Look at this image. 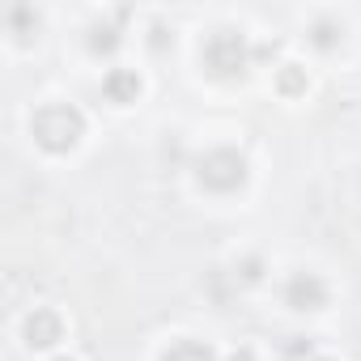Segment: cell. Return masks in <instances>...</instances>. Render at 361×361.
<instances>
[{
  "instance_id": "cell-1",
  "label": "cell",
  "mask_w": 361,
  "mask_h": 361,
  "mask_svg": "<svg viewBox=\"0 0 361 361\" xmlns=\"http://www.w3.org/2000/svg\"><path fill=\"white\" fill-rule=\"evenodd\" d=\"M30 136L43 153H68L85 136V115L73 102H43L30 115Z\"/></svg>"
},
{
  "instance_id": "cell-2",
  "label": "cell",
  "mask_w": 361,
  "mask_h": 361,
  "mask_svg": "<svg viewBox=\"0 0 361 361\" xmlns=\"http://www.w3.org/2000/svg\"><path fill=\"white\" fill-rule=\"evenodd\" d=\"M192 170H196V183H200L204 192H213V196H234V192L247 188V178H251V161H247L234 145H213V149H204V153L192 161Z\"/></svg>"
},
{
  "instance_id": "cell-3",
  "label": "cell",
  "mask_w": 361,
  "mask_h": 361,
  "mask_svg": "<svg viewBox=\"0 0 361 361\" xmlns=\"http://www.w3.org/2000/svg\"><path fill=\"white\" fill-rule=\"evenodd\" d=\"M200 64H204V73L217 77V81L243 77V73L251 68V43H247V35L234 30V26L213 30V35L200 43Z\"/></svg>"
},
{
  "instance_id": "cell-4",
  "label": "cell",
  "mask_w": 361,
  "mask_h": 361,
  "mask_svg": "<svg viewBox=\"0 0 361 361\" xmlns=\"http://www.w3.org/2000/svg\"><path fill=\"white\" fill-rule=\"evenodd\" d=\"M331 302V289H327V281L319 276V272H293L289 281H285V306L289 310H302V314H314V310H323Z\"/></svg>"
},
{
  "instance_id": "cell-5",
  "label": "cell",
  "mask_w": 361,
  "mask_h": 361,
  "mask_svg": "<svg viewBox=\"0 0 361 361\" xmlns=\"http://www.w3.org/2000/svg\"><path fill=\"white\" fill-rule=\"evenodd\" d=\"M22 336H26V344L30 348H56L60 340H64V319H60V310H51V306H35L30 314H26V323H22Z\"/></svg>"
},
{
  "instance_id": "cell-6",
  "label": "cell",
  "mask_w": 361,
  "mask_h": 361,
  "mask_svg": "<svg viewBox=\"0 0 361 361\" xmlns=\"http://www.w3.org/2000/svg\"><path fill=\"white\" fill-rule=\"evenodd\" d=\"M140 90H145V81H140L136 68H106V73H102V94H106V102H115V106H132V102L140 98Z\"/></svg>"
},
{
  "instance_id": "cell-7",
  "label": "cell",
  "mask_w": 361,
  "mask_h": 361,
  "mask_svg": "<svg viewBox=\"0 0 361 361\" xmlns=\"http://www.w3.org/2000/svg\"><path fill=\"white\" fill-rule=\"evenodd\" d=\"M85 47H90L94 56H115V51L123 47V13H115V18H106V22H94L90 35H85Z\"/></svg>"
},
{
  "instance_id": "cell-8",
  "label": "cell",
  "mask_w": 361,
  "mask_h": 361,
  "mask_svg": "<svg viewBox=\"0 0 361 361\" xmlns=\"http://www.w3.org/2000/svg\"><path fill=\"white\" fill-rule=\"evenodd\" d=\"M306 43H310L314 51H336V47L344 43V22L331 18V13H319V18L306 26Z\"/></svg>"
},
{
  "instance_id": "cell-9",
  "label": "cell",
  "mask_w": 361,
  "mask_h": 361,
  "mask_svg": "<svg viewBox=\"0 0 361 361\" xmlns=\"http://www.w3.org/2000/svg\"><path fill=\"white\" fill-rule=\"evenodd\" d=\"M157 361H221V357H217L213 344H204V340H174L170 348H161Z\"/></svg>"
},
{
  "instance_id": "cell-10",
  "label": "cell",
  "mask_w": 361,
  "mask_h": 361,
  "mask_svg": "<svg viewBox=\"0 0 361 361\" xmlns=\"http://www.w3.org/2000/svg\"><path fill=\"white\" fill-rule=\"evenodd\" d=\"M5 26H9V35H13L18 43H26V39L39 30V13H35V5H13L9 18H5Z\"/></svg>"
},
{
  "instance_id": "cell-11",
  "label": "cell",
  "mask_w": 361,
  "mask_h": 361,
  "mask_svg": "<svg viewBox=\"0 0 361 361\" xmlns=\"http://www.w3.org/2000/svg\"><path fill=\"white\" fill-rule=\"evenodd\" d=\"M306 68L298 64H281V94H306Z\"/></svg>"
},
{
  "instance_id": "cell-12",
  "label": "cell",
  "mask_w": 361,
  "mask_h": 361,
  "mask_svg": "<svg viewBox=\"0 0 361 361\" xmlns=\"http://www.w3.org/2000/svg\"><path fill=\"white\" fill-rule=\"evenodd\" d=\"M234 268H238V276H243L247 285H255V281L264 276V259H259V255H247V259H238Z\"/></svg>"
},
{
  "instance_id": "cell-13",
  "label": "cell",
  "mask_w": 361,
  "mask_h": 361,
  "mask_svg": "<svg viewBox=\"0 0 361 361\" xmlns=\"http://www.w3.org/2000/svg\"><path fill=\"white\" fill-rule=\"evenodd\" d=\"M170 43H174V35H166V26L153 22V26H149V47H153V51H166Z\"/></svg>"
},
{
  "instance_id": "cell-14",
  "label": "cell",
  "mask_w": 361,
  "mask_h": 361,
  "mask_svg": "<svg viewBox=\"0 0 361 361\" xmlns=\"http://www.w3.org/2000/svg\"><path fill=\"white\" fill-rule=\"evenodd\" d=\"M230 361H255V353L251 348H238V353H230Z\"/></svg>"
},
{
  "instance_id": "cell-15",
  "label": "cell",
  "mask_w": 361,
  "mask_h": 361,
  "mask_svg": "<svg viewBox=\"0 0 361 361\" xmlns=\"http://www.w3.org/2000/svg\"><path fill=\"white\" fill-rule=\"evenodd\" d=\"M310 361H336V357H310Z\"/></svg>"
},
{
  "instance_id": "cell-16",
  "label": "cell",
  "mask_w": 361,
  "mask_h": 361,
  "mask_svg": "<svg viewBox=\"0 0 361 361\" xmlns=\"http://www.w3.org/2000/svg\"><path fill=\"white\" fill-rule=\"evenodd\" d=\"M56 361H73V357H56Z\"/></svg>"
}]
</instances>
